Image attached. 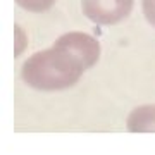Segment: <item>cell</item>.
<instances>
[{"mask_svg": "<svg viewBox=\"0 0 155 155\" xmlns=\"http://www.w3.org/2000/svg\"><path fill=\"white\" fill-rule=\"evenodd\" d=\"M57 0H16V4L21 9L28 12H35V14H40V12H47L48 9L54 7Z\"/></svg>", "mask_w": 155, "mask_h": 155, "instance_id": "5", "label": "cell"}, {"mask_svg": "<svg viewBox=\"0 0 155 155\" xmlns=\"http://www.w3.org/2000/svg\"><path fill=\"white\" fill-rule=\"evenodd\" d=\"M141 11L148 24L155 28V0H141Z\"/></svg>", "mask_w": 155, "mask_h": 155, "instance_id": "7", "label": "cell"}, {"mask_svg": "<svg viewBox=\"0 0 155 155\" xmlns=\"http://www.w3.org/2000/svg\"><path fill=\"white\" fill-rule=\"evenodd\" d=\"M86 71L84 66L66 48L54 47L29 57L22 66V79L35 90L57 91L71 88Z\"/></svg>", "mask_w": 155, "mask_h": 155, "instance_id": "1", "label": "cell"}, {"mask_svg": "<svg viewBox=\"0 0 155 155\" xmlns=\"http://www.w3.org/2000/svg\"><path fill=\"white\" fill-rule=\"evenodd\" d=\"M134 0H81V11L98 26H114L129 17Z\"/></svg>", "mask_w": 155, "mask_h": 155, "instance_id": "2", "label": "cell"}, {"mask_svg": "<svg viewBox=\"0 0 155 155\" xmlns=\"http://www.w3.org/2000/svg\"><path fill=\"white\" fill-rule=\"evenodd\" d=\"M55 45L66 48L69 54L76 57L78 61L84 66V69L93 67L100 59V43L93 36H90L81 31H71V33L62 35L61 38L55 41Z\"/></svg>", "mask_w": 155, "mask_h": 155, "instance_id": "3", "label": "cell"}, {"mask_svg": "<svg viewBox=\"0 0 155 155\" xmlns=\"http://www.w3.org/2000/svg\"><path fill=\"white\" fill-rule=\"evenodd\" d=\"M28 48V35L24 33V29L16 24L14 26V57H21L22 52Z\"/></svg>", "mask_w": 155, "mask_h": 155, "instance_id": "6", "label": "cell"}, {"mask_svg": "<svg viewBox=\"0 0 155 155\" xmlns=\"http://www.w3.org/2000/svg\"><path fill=\"white\" fill-rule=\"evenodd\" d=\"M126 129L131 133H155V105H141L131 110Z\"/></svg>", "mask_w": 155, "mask_h": 155, "instance_id": "4", "label": "cell"}]
</instances>
